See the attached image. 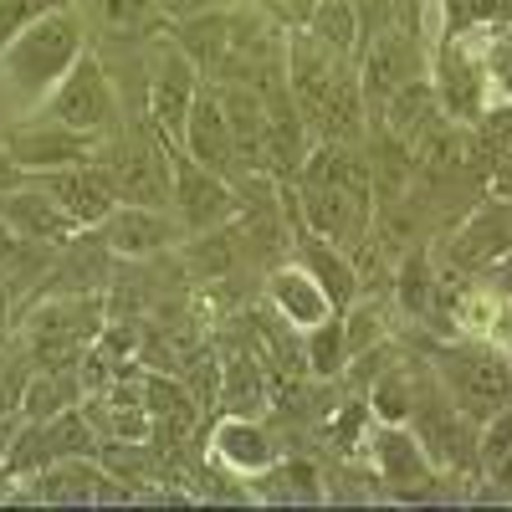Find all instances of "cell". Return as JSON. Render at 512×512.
<instances>
[{
	"mask_svg": "<svg viewBox=\"0 0 512 512\" xmlns=\"http://www.w3.org/2000/svg\"><path fill=\"white\" fill-rule=\"evenodd\" d=\"M287 93L313 128V139L359 144L369 134V103L359 88V62L349 52H333L308 26L287 31Z\"/></svg>",
	"mask_w": 512,
	"mask_h": 512,
	"instance_id": "1",
	"label": "cell"
},
{
	"mask_svg": "<svg viewBox=\"0 0 512 512\" xmlns=\"http://www.w3.org/2000/svg\"><path fill=\"white\" fill-rule=\"evenodd\" d=\"M88 52V21H82L77 0L72 6H57L41 21H31L6 52H0V98L11 108H41L57 82L77 67V57Z\"/></svg>",
	"mask_w": 512,
	"mask_h": 512,
	"instance_id": "2",
	"label": "cell"
},
{
	"mask_svg": "<svg viewBox=\"0 0 512 512\" xmlns=\"http://www.w3.org/2000/svg\"><path fill=\"white\" fill-rule=\"evenodd\" d=\"M436 379L446 384V395L472 415L477 425L512 405V359L497 344H451L436 354Z\"/></svg>",
	"mask_w": 512,
	"mask_h": 512,
	"instance_id": "3",
	"label": "cell"
},
{
	"mask_svg": "<svg viewBox=\"0 0 512 512\" xmlns=\"http://www.w3.org/2000/svg\"><path fill=\"white\" fill-rule=\"evenodd\" d=\"M98 164L108 169L113 195L123 205H154L169 210L175 200V185H169V144L154 134V128H128V134H108L98 149Z\"/></svg>",
	"mask_w": 512,
	"mask_h": 512,
	"instance_id": "4",
	"label": "cell"
},
{
	"mask_svg": "<svg viewBox=\"0 0 512 512\" xmlns=\"http://www.w3.org/2000/svg\"><path fill=\"white\" fill-rule=\"evenodd\" d=\"M431 88L446 108V118L456 123H482V113L492 108V82H487V41H477L472 31H451L431 47Z\"/></svg>",
	"mask_w": 512,
	"mask_h": 512,
	"instance_id": "5",
	"label": "cell"
},
{
	"mask_svg": "<svg viewBox=\"0 0 512 512\" xmlns=\"http://www.w3.org/2000/svg\"><path fill=\"white\" fill-rule=\"evenodd\" d=\"M169 185H175L169 210H175L180 231L190 236L221 231L241 216V190L226 175H216V169H205L200 159H190L180 144H169Z\"/></svg>",
	"mask_w": 512,
	"mask_h": 512,
	"instance_id": "6",
	"label": "cell"
},
{
	"mask_svg": "<svg viewBox=\"0 0 512 512\" xmlns=\"http://www.w3.org/2000/svg\"><path fill=\"white\" fill-rule=\"evenodd\" d=\"M200 88H205V77L180 52V41L175 36H154L149 41V128L164 144H180L185 118H190Z\"/></svg>",
	"mask_w": 512,
	"mask_h": 512,
	"instance_id": "7",
	"label": "cell"
},
{
	"mask_svg": "<svg viewBox=\"0 0 512 512\" xmlns=\"http://www.w3.org/2000/svg\"><path fill=\"white\" fill-rule=\"evenodd\" d=\"M364 446H369V461H374V477L405 502L436 497V487L446 482V472L431 461V451L420 446V436L405 420H369Z\"/></svg>",
	"mask_w": 512,
	"mask_h": 512,
	"instance_id": "8",
	"label": "cell"
},
{
	"mask_svg": "<svg viewBox=\"0 0 512 512\" xmlns=\"http://www.w3.org/2000/svg\"><path fill=\"white\" fill-rule=\"evenodd\" d=\"M420 72H431V47L420 41V31H410L400 21L384 31H369L359 47V88H364L369 118L390 103V93H400Z\"/></svg>",
	"mask_w": 512,
	"mask_h": 512,
	"instance_id": "9",
	"label": "cell"
},
{
	"mask_svg": "<svg viewBox=\"0 0 512 512\" xmlns=\"http://www.w3.org/2000/svg\"><path fill=\"white\" fill-rule=\"evenodd\" d=\"M36 113H52L57 123L77 128V134H93V139H108L118 128V93L103 72V62L93 52H82L77 67L57 82V93L41 103Z\"/></svg>",
	"mask_w": 512,
	"mask_h": 512,
	"instance_id": "10",
	"label": "cell"
},
{
	"mask_svg": "<svg viewBox=\"0 0 512 512\" xmlns=\"http://www.w3.org/2000/svg\"><path fill=\"white\" fill-rule=\"evenodd\" d=\"M98 149H103V139L77 134V128L57 123L52 113L11 123L6 134H0V154H6L21 175H47V169H62V164H88V159H98Z\"/></svg>",
	"mask_w": 512,
	"mask_h": 512,
	"instance_id": "11",
	"label": "cell"
},
{
	"mask_svg": "<svg viewBox=\"0 0 512 512\" xmlns=\"http://www.w3.org/2000/svg\"><path fill=\"white\" fill-rule=\"evenodd\" d=\"M103 303L98 297H57V303H41L31 318H26V344L41 364H52L72 349H82L88 338L103 333Z\"/></svg>",
	"mask_w": 512,
	"mask_h": 512,
	"instance_id": "12",
	"label": "cell"
},
{
	"mask_svg": "<svg viewBox=\"0 0 512 512\" xmlns=\"http://www.w3.org/2000/svg\"><path fill=\"white\" fill-rule=\"evenodd\" d=\"M93 451V425L72 410L52 415V420H26L21 441H11L6 451V477H26V472H41L62 456H88Z\"/></svg>",
	"mask_w": 512,
	"mask_h": 512,
	"instance_id": "13",
	"label": "cell"
},
{
	"mask_svg": "<svg viewBox=\"0 0 512 512\" xmlns=\"http://www.w3.org/2000/svg\"><path fill=\"white\" fill-rule=\"evenodd\" d=\"M31 180L47 185V190L57 195V205L77 221V231H98V226L108 221V210L118 205L113 180H108V169H103L98 159H88V164H62V169H47V175H31Z\"/></svg>",
	"mask_w": 512,
	"mask_h": 512,
	"instance_id": "14",
	"label": "cell"
},
{
	"mask_svg": "<svg viewBox=\"0 0 512 512\" xmlns=\"http://www.w3.org/2000/svg\"><path fill=\"white\" fill-rule=\"evenodd\" d=\"M0 221H6L16 236L36 241V246H62L77 236V221L57 205V195L47 185H36L31 175L11 190H0Z\"/></svg>",
	"mask_w": 512,
	"mask_h": 512,
	"instance_id": "15",
	"label": "cell"
},
{
	"mask_svg": "<svg viewBox=\"0 0 512 512\" xmlns=\"http://www.w3.org/2000/svg\"><path fill=\"white\" fill-rule=\"evenodd\" d=\"M180 149L190 159H200L205 169H216V175L236 180V139H231V118H226V103H221V88L210 82L200 88L190 118H185V134H180Z\"/></svg>",
	"mask_w": 512,
	"mask_h": 512,
	"instance_id": "16",
	"label": "cell"
},
{
	"mask_svg": "<svg viewBox=\"0 0 512 512\" xmlns=\"http://www.w3.org/2000/svg\"><path fill=\"white\" fill-rule=\"evenodd\" d=\"M180 221H175V210H154V205H113L108 210V221L98 226V241L113 251V256H154L164 251L169 241H175Z\"/></svg>",
	"mask_w": 512,
	"mask_h": 512,
	"instance_id": "17",
	"label": "cell"
},
{
	"mask_svg": "<svg viewBox=\"0 0 512 512\" xmlns=\"http://www.w3.org/2000/svg\"><path fill=\"white\" fill-rule=\"evenodd\" d=\"M507 251H512V200L492 195V200H482L472 216L461 221V231L451 241V262L466 267V272H482V267H492L497 256H507Z\"/></svg>",
	"mask_w": 512,
	"mask_h": 512,
	"instance_id": "18",
	"label": "cell"
},
{
	"mask_svg": "<svg viewBox=\"0 0 512 512\" xmlns=\"http://www.w3.org/2000/svg\"><path fill=\"white\" fill-rule=\"evenodd\" d=\"M410 154H415L420 175L451 180V175H466V169H472V159L482 154V144H477V128L472 123H456V118L441 113L436 123H425L420 134L410 139Z\"/></svg>",
	"mask_w": 512,
	"mask_h": 512,
	"instance_id": "19",
	"label": "cell"
},
{
	"mask_svg": "<svg viewBox=\"0 0 512 512\" xmlns=\"http://www.w3.org/2000/svg\"><path fill=\"white\" fill-rule=\"evenodd\" d=\"M16 482H26L16 497H26V502H67V507H88V502H103V482H108V472L98 461H88V456H62V461H52V466H41V472H26V477H16Z\"/></svg>",
	"mask_w": 512,
	"mask_h": 512,
	"instance_id": "20",
	"label": "cell"
},
{
	"mask_svg": "<svg viewBox=\"0 0 512 512\" xmlns=\"http://www.w3.org/2000/svg\"><path fill=\"white\" fill-rule=\"evenodd\" d=\"M292 262H303V267L318 277V287L328 292L333 313H349V308L359 303L364 282H359V262L349 256V246H338V241H328V236H303V241L292 246Z\"/></svg>",
	"mask_w": 512,
	"mask_h": 512,
	"instance_id": "21",
	"label": "cell"
},
{
	"mask_svg": "<svg viewBox=\"0 0 512 512\" xmlns=\"http://www.w3.org/2000/svg\"><path fill=\"white\" fill-rule=\"evenodd\" d=\"M210 456H216L226 472H236V477H262L267 466L277 461V441L251 415H226L216 425V436H210Z\"/></svg>",
	"mask_w": 512,
	"mask_h": 512,
	"instance_id": "22",
	"label": "cell"
},
{
	"mask_svg": "<svg viewBox=\"0 0 512 512\" xmlns=\"http://www.w3.org/2000/svg\"><path fill=\"white\" fill-rule=\"evenodd\" d=\"M175 41H180V52L200 67V77L221 82L226 77V62H231V11L226 6H210L200 16L175 21Z\"/></svg>",
	"mask_w": 512,
	"mask_h": 512,
	"instance_id": "23",
	"label": "cell"
},
{
	"mask_svg": "<svg viewBox=\"0 0 512 512\" xmlns=\"http://www.w3.org/2000/svg\"><path fill=\"white\" fill-rule=\"evenodd\" d=\"M267 303L277 308V318H287L292 328H313L333 313L328 292L318 287V277L303 267V262H287L267 277Z\"/></svg>",
	"mask_w": 512,
	"mask_h": 512,
	"instance_id": "24",
	"label": "cell"
},
{
	"mask_svg": "<svg viewBox=\"0 0 512 512\" xmlns=\"http://www.w3.org/2000/svg\"><path fill=\"white\" fill-rule=\"evenodd\" d=\"M446 108H441V98H436V88H431V72H420V77H410L400 93H390V103H384L369 123H379V128H390L395 139H415L425 123H436Z\"/></svg>",
	"mask_w": 512,
	"mask_h": 512,
	"instance_id": "25",
	"label": "cell"
},
{
	"mask_svg": "<svg viewBox=\"0 0 512 512\" xmlns=\"http://www.w3.org/2000/svg\"><path fill=\"white\" fill-rule=\"evenodd\" d=\"M144 410H149V436L164 441L175 431V441H185L195 431V400L185 384H175L169 374H144Z\"/></svg>",
	"mask_w": 512,
	"mask_h": 512,
	"instance_id": "26",
	"label": "cell"
},
{
	"mask_svg": "<svg viewBox=\"0 0 512 512\" xmlns=\"http://www.w3.org/2000/svg\"><path fill=\"white\" fill-rule=\"evenodd\" d=\"M77 400H88L77 369H41L26 390H21V415H26V420H52V415L72 410Z\"/></svg>",
	"mask_w": 512,
	"mask_h": 512,
	"instance_id": "27",
	"label": "cell"
},
{
	"mask_svg": "<svg viewBox=\"0 0 512 512\" xmlns=\"http://www.w3.org/2000/svg\"><path fill=\"white\" fill-rule=\"evenodd\" d=\"M303 26H308L318 41H328L333 52L359 57V47H364V21H359L354 0H313V11H308Z\"/></svg>",
	"mask_w": 512,
	"mask_h": 512,
	"instance_id": "28",
	"label": "cell"
},
{
	"mask_svg": "<svg viewBox=\"0 0 512 512\" xmlns=\"http://www.w3.org/2000/svg\"><path fill=\"white\" fill-rule=\"evenodd\" d=\"M303 359L308 374L318 379H338L349 369V333H344V313H328L323 323L303 328Z\"/></svg>",
	"mask_w": 512,
	"mask_h": 512,
	"instance_id": "29",
	"label": "cell"
},
{
	"mask_svg": "<svg viewBox=\"0 0 512 512\" xmlns=\"http://www.w3.org/2000/svg\"><path fill=\"white\" fill-rule=\"evenodd\" d=\"M477 144H482V159L492 164V185L497 195L512 200V103H492L477 123Z\"/></svg>",
	"mask_w": 512,
	"mask_h": 512,
	"instance_id": "30",
	"label": "cell"
},
{
	"mask_svg": "<svg viewBox=\"0 0 512 512\" xmlns=\"http://www.w3.org/2000/svg\"><path fill=\"white\" fill-rule=\"evenodd\" d=\"M251 487L272 502H323L313 461H272L262 477H251Z\"/></svg>",
	"mask_w": 512,
	"mask_h": 512,
	"instance_id": "31",
	"label": "cell"
},
{
	"mask_svg": "<svg viewBox=\"0 0 512 512\" xmlns=\"http://www.w3.org/2000/svg\"><path fill=\"white\" fill-rule=\"evenodd\" d=\"M395 292H400V308L415 313V318H431L436 313V292H441V272L425 251H410L400 262V277H395Z\"/></svg>",
	"mask_w": 512,
	"mask_h": 512,
	"instance_id": "32",
	"label": "cell"
},
{
	"mask_svg": "<svg viewBox=\"0 0 512 512\" xmlns=\"http://www.w3.org/2000/svg\"><path fill=\"white\" fill-rule=\"evenodd\" d=\"M154 16H159V0H88V16L82 21H93L103 36L123 41V36L149 31Z\"/></svg>",
	"mask_w": 512,
	"mask_h": 512,
	"instance_id": "33",
	"label": "cell"
},
{
	"mask_svg": "<svg viewBox=\"0 0 512 512\" xmlns=\"http://www.w3.org/2000/svg\"><path fill=\"white\" fill-rule=\"evenodd\" d=\"M262 395H267V384H262V369H256L246 354H231L221 364V400L231 415H256L262 410Z\"/></svg>",
	"mask_w": 512,
	"mask_h": 512,
	"instance_id": "34",
	"label": "cell"
},
{
	"mask_svg": "<svg viewBox=\"0 0 512 512\" xmlns=\"http://www.w3.org/2000/svg\"><path fill=\"white\" fill-rule=\"evenodd\" d=\"M410 400H415V369H384L369 384V415L374 420H410Z\"/></svg>",
	"mask_w": 512,
	"mask_h": 512,
	"instance_id": "35",
	"label": "cell"
},
{
	"mask_svg": "<svg viewBox=\"0 0 512 512\" xmlns=\"http://www.w3.org/2000/svg\"><path fill=\"white\" fill-rule=\"evenodd\" d=\"M57 6H72V0H0V52H6L31 21H41V16L57 11Z\"/></svg>",
	"mask_w": 512,
	"mask_h": 512,
	"instance_id": "36",
	"label": "cell"
},
{
	"mask_svg": "<svg viewBox=\"0 0 512 512\" xmlns=\"http://www.w3.org/2000/svg\"><path fill=\"white\" fill-rule=\"evenodd\" d=\"M487 82H492V103H512V31L487 36Z\"/></svg>",
	"mask_w": 512,
	"mask_h": 512,
	"instance_id": "37",
	"label": "cell"
},
{
	"mask_svg": "<svg viewBox=\"0 0 512 512\" xmlns=\"http://www.w3.org/2000/svg\"><path fill=\"white\" fill-rule=\"evenodd\" d=\"M354 6H359L364 36H369V31H384V26H395V21H400V0H354Z\"/></svg>",
	"mask_w": 512,
	"mask_h": 512,
	"instance_id": "38",
	"label": "cell"
},
{
	"mask_svg": "<svg viewBox=\"0 0 512 512\" xmlns=\"http://www.w3.org/2000/svg\"><path fill=\"white\" fill-rule=\"evenodd\" d=\"M210 6H221V0H159V16L185 21V16H200V11H210Z\"/></svg>",
	"mask_w": 512,
	"mask_h": 512,
	"instance_id": "39",
	"label": "cell"
},
{
	"mask_svg": "<svg viewBox=\"0 0 512 512\" xmlns=\"http://www.w3.org/2000/svg\"><path fill=\"white\" fill-rule=\"evenodd\" d=\"M487 272H492V287L512 297V251H507V256H497V262H492Z\"/></svg>",
	"mask_w": 512,
	"mask_h": 512,
	"instance_id": "40",
	"label": "cell"
},
{
	"mask_svg": "<svg viewBox=\"0 0 512 512\" xmlns=\"http://www.w3.org/2000/svg\"><path fill=\"white\" fill-rule=\"evenodd\" d=\"M282 6H287V16H292L297 26H303V21H308V11H313V0H282Z\"/></svg>",
	"mask_w": 512,
	"mask_h": 512,
	"instance_id": "41",
	"label": "cell"
},
{
	"mask_svg": "<svg viewBox=\"0 0 512 512\" xmlns=\"http://www.w3.org/2000/svg\"><path fill=\"white\" fill-rule=\"evenodd\" d=\"M6 318H11V297H6V282H0V333H6Z\"/></svg>",
	"mask_w": 512,
	"mask_h": 512,
	"instance_id": "42",
	"label": "cell"
},
{
	"mask_svg": "<svg viewBox=\"0 0 512 512\" xmlns=\"http://www.w3.org/2000/svg\"><path fill=\"white\" fill-rule=\"evenodd\" d=\"M507 359H512V344H507Z\"/></svg>",
	"mask_w": 512,
	"mask_h": 512,
	"instance_id": "43",
	"label": "cell"
}]
</instances>
